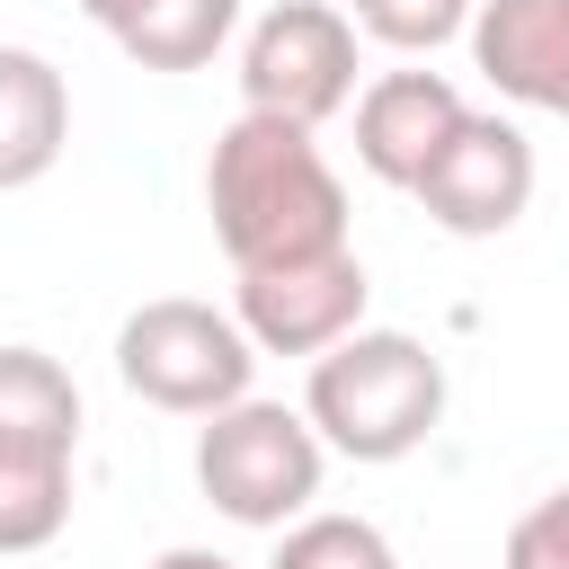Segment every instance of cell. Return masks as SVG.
<instances>
[{
	"instance_id": "6da1fadb",
	"label": "cell",
	"mask_w": 569,
	"mask_h": 569,
	"mask_svg": "<svg viewBox=\"0 0 569 569\" xmlns=\"http://www.w3.org/2000/svg\"><path fill=\"white\" fill-rule=\"evenodd\" d=\"M204 213H213L231 276H267V267H302V258L347 249V187L320 160V142L302 124H276L249 107L213 133Z\"/></svg>"
},
{
	"instance_id": "7a4b0ae2",
	"label": "cell",
	"mask_w": 569,
	"mask_h": 569,
	"mask_svg": "<svg viewBox=\"0 0 569 569\" xmlns=\"http://www.w3.org/2000/svg\"><path fill=\"white\" fill-rule=\"evenodd\" d=\"M436 418H445V365L409 329H347L338 347L311 356L302 427L320 436V453L400 462L436 436Z\"/></svg>"
},
{
	"instance_id": "3957f363",
	"label": "cell",
	"mask_w": 569,
	"mask_h": 569,
	"mask_svg": "<svg viewBox=\"0 0 569 569\" xmlns=\"http://www.w3.org/2000/svg\"><path fill=\"white\" fill-rule=\"evenodd\" d=\"M320 471H329V453L302 427V409H284V400H231L196 436V489L213 498V516H231L249 533H284L293 516H311Z\"/></svg>"
},
{
	"instance_id": "277c9868",
	"label": "cell",
	"mask_w": 569,
	"mask_h": 569,
	"mask_svg": "<svg viewBox=\"0 0 569 569\" xmlns=\"http://www.w3.org/2000/svg\"><path fill=\"white\" fill-rule=\"evenodd\" d=\"M116 373L133 400L169 409V418H213L231 400H249V338L231 329V311L213 302H187V293H160L142 302L124 329H116Z\"/></svg>"
},
{
	"instance_id": "5b68a950",
	"label": "cell",
	"mask_w": 569,
	"mask_h": 569,
	"mask_svg": "<svg viewBox=\"0 0 569 569\" xmlns=\"http://www.w3.org/2000/svg\"><path fill=\"white\" fill-rule=\"evenodd\" d=\"M356 98V27L329 0H276L240 44V107L276 124H329Z\"/></svg>"
},
{
	"instance_id": "8992f818",
	"label": "cell",
	"mask_w": 569,
	"mask_h": 569,
	"mask_svg": "<svg viewBox=\"0 0 569 569\" xmlns=\"http://www.w3.org/2000/svg\"><path fill=\"white\" fill-rule=\"evenodd\" d=\"M365 293H373L365 284V258L356 249H329V258H302V267L240 276L231 329L249 338V356H320L347 329H365Z\"/></svg>"
},
{
	"instance_id": "52a82bcc",
	"label": "cell",
	"mask_w": 569,
	"mask_h": 569,
	"mask_svg": "<svg viewBox=\"0 0 569 569\" xmlns=\"http://www.w3.org/2000/svg\"><path fill=\"white\" fill-rule=\"evenodd\" d=\"M453 240H498L525 204H533V133L507 116H462L453 142L427 160V178L409 187Z\"/></svg>"
},
{
	"instance_id": "ba28073f",
	"label": "cell",
	"mask_w": 569,
	"mask_h": 569,
	"mask_svg": "<svg viewBox=\"0 0 569 569\" xmlns=\"http://www.w3.org/2000/svg\"><path fill=\"white\" fill-rule=\"evenodd\" d=\"M471 62L498 98L560 116L569 107V0H471Z\"/></svg>"
},
{
	"instance_id": "9c48e42d",
	"label": "cell",
	"mask_w": 569,
	"mask_h": 569,
	"mask_svg": "<svg viewBox=\"0 0 569 569\" xmlns=\"http://www.w3.org/2000/svg\"><path fill=\"white\" fill-rule=\"evenodd\" d=\"M462 89L445 71H382L365 98H356V160L382 178V187H418L427 160L453 142L462 124Z\"/></svg>"
},
{
	"instance_id": "30bf717a",
	"label": "cell",
	"mask_w": 569,
	"mask_h": 569,
	"mask_svg": "<svg viewBox=\"0 0 569 569\" xmlns=\"http://www.w3.org/2000/svg\"><path fill=\"white\" fill-rule=\"evenodd\" d=\"M71 142V89L36 44H0V196L36 187Z\"/></svg>"
},
{
	"instance_id": "8fae6325",
	"label": "cell",
	"mask_w": 569,
	"mask_h": 569,
	"mask_svg": "<svg viewBox=\"0 0 569 569\" xmlns=\"http://www.w3.org/2000/svg\"><path fill=\"white\" fill-rule=\"evenodd\" d=\"M62 525H71V445L0 436V560L44 551Z\"/></svg>"
},
{
	"instance_id": "7c38bea8",
	"label": "cell",
	"mask_w": 569,
	"mask_h": 569,
	"mask_svg": "<svg viewBox=\"0 0 569 569\" xmlns=\"http://www.w3.org/2000/svg\"><path fill=\"white\" fill-rule=\"evenodd\" d=\"M0 436L80 453V382L44 347H0Z\"/></svg>"
},
{
	"instance_id": "4fadbf2b",
	"label": "cell",
	"mask_w": 569,
	"mask_h": 569,
	"mask_svg": "<svg viewBox=\"0 0 569 569\" xmlns=\"http://www.w3.org/2000/svg\"><path fill=\"white\" fill-rule=\"evenodd\" d=\"M240 27V0H142L133 27L116 36L142 71H204Z\"/></svg>"
},
{
	"instance_id": "5bb4252c",
	"label": "cell",
	"mask_w": 569,
	"mask_h": 569,
	"mask_svg": "<svg viewBox=\"0 0 569 569\" xmlns=\"http://www.w3.org/2000/svg\"><path fill=\"white\" fill-rule=\"evenodd\" d=\"M267 569H400V560H391L382 525L338 516V507H311V516H293V525L276 533V560H267Z\"/></svg>"
},
{
	"instance_id": "9a60e30c",
	"label": "cell",
	"mask_w": 569,
	"mask_h": 569,
	"mask_svg": "<svg viewBox=\"0 0 569 569\" xmlns=\"http://www.w3.org/2000/svg\"><path fill=\"white\" fill-rule=\"evenodd\" d=\"M347 27H365L391 53H436L471 27V0H347Z\"/></svg>"
},
{
	"instance_id": "2e32d148",
	"label": "cell",
	"mask_w": 569,
	"mask_h": 569,
	"mask_svg": "<svg viewBox=\"0 0 569 569\" xmlns=\"http://www.w3.org/2000/svg\"><path fill=\"white\" fill-rule=\"evenodd\" d=\"M507 569H569V489L533 498L507 525Z\"/></svg>"
},
{
	"instance_id": "e0dca14e",
	"label": "cell",
	"mask_w": 569,
	"mask_h": 569,
	"mask_svg": "<svg viewBox=\"0 0 569 569\" xmlns=\"http://www.w3.org/2000/svg\"><path fill=\"white\" fill-rule=\"evenodd\" d=\"M80 9H89V18H98V27H107V36H124V27H133V9H142V0H80Z\"/></svg>"
},
{
	"instance_id": "ac0fdd59",
	"label": "cell",
	"mask_w": 569,
	"mask_h": 569,
	"mask_svg": "<svg viewBox=\"0 0 569 569\" xmlns=\"http://www.w3.org/2000/svg\"><path fill=\"white\" fill-rule=\"evenodd\" d=\"M151 569H231V560H222V551H160Z\"/></svg>"
}]
</instances>
